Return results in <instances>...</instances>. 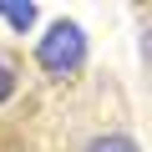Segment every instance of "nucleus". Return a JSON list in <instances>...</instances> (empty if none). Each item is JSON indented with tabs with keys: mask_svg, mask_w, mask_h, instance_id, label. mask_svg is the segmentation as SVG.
<instances>
[{
	"mask_svg": "<svg viewBox=\"0 0 152 152\" xmlns=\"http://www.w3.org/2000/svg\"><path fill=\"white\" fill-rule=\"evenodd\" d=\"M10 96H15V66H10L5 51H0V107H5Z\"/></svg>",
	"mask_w": 152,
	"mask_h": 152,
	"instance_id": "obj_4",
	"label": "nucleus"
},
{
	"mask_svg": "<svg viewBox=\"0 0 152 152\" xmlns=\"http://www.w3.org/2000/svg\"><path fill=\"white\" fill-rule=\"evenodd\" d=\"M36 15H41L36 5H15V0H0V20H5L10 31H31V26H36Z\"/></svg>",
	"mask_w": 152,
	"mask_h": 152,
	"instance_id": "obj_2",
	"label": "nucleus"
},
{
	"mask_svg": "<svg viewBox=\"0 0 152 152\" xmlns=\"http://www.w3.org/2000/svg\"><path fill=\"white\" fill-rule=\"evenodd\" d=\"M36 61H41L46 76H76L81 61H86V36H81V26H76V20H56V26L41 36Z\"/></svg>",
	"mask_w": 152,
	"mask_h": 152,
	"instance_id": "obj_1",
	"label": "nucleus"
},
{
	"mask_svg": "<svg viewBox=\"0 0 152 152\" xmlns=\"http://www.w3.org/2000/svg\"><path fill=\"white\" fill-rule=\"evenodd\" d=\"M86 152H142V147H137V142H132L127 132H107V137H96V142H91Z\"/></svg>",
	"mask_w": 152,
	"mask_h": 152,
	"instance_id": "obj_3",
	"label": "nucleus"
}]
</instances>
